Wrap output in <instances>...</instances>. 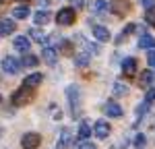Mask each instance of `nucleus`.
Here are the masks:
<instances>
[{
	"label": "nucleus",
	"instance_id": "f257e3e1",
	"mask_svg": "<svg viewBox=\"0 0 155 149\" xmlns=\"http://www.w3.org/2000/svg\"><path fill=\"white\" fill-rule=\"evenodd\" d=\"M66 101H68V112H71L72 118H79V114H81V87L79 85H68L66 87Z\"/></svg>",
	"mask_w": 155,
	"mask_h": 149
},
{
	"label": "nucleus",
	"instance_id": "f03ea898",
	"mask_svg": "<svg viewBox=\"0 0 155 149\" xmlns=\"http://www.w3.org/2000/svg\"><path fill=\"white\" fill-rule=\"evenodd\" d=\"M33 98H35V89H33V87L23 85V87H19V89L12 93L11 101H12L15 108H23V106H27V104H31Z\"/></svg>",
	"mask_w": 155,
	"mask_h": 149
},
{
	"label": "nucleus",
	"instance_id": "7ed1b4c3",
	"mask_svg": "<svg viewBox=\"0 0 155 149\" xmlns=\"http://www.w3.org/2000/svg\"><path fill=\"white\" fill-rule=\"evenodd\" d=\"M41 145V135L39 133H25L21 139V147L23 149H37Z\"/></svg>",
	"mask_w": 155,
	"mask_h": 149
},
{
	"label": "nucleus",
	"instance_id": "20e7f679",
	"mask_svg": "<svg viewBox=\"0 0 155 149\" xmlns=\"http://www.w3.org/2000/svg\"><path fill=\"white\" fill-rule=\"evenodd\" d=\"M0 68L6 74H17L19 68H21V62L17 60V58H12V56H4L2 62H0Z\"/></svg>",
	"mask_w": 155,
	"mask_h": 149
},
{
	"label": "nucleus",
	"instance_id": "39448f33",
	"mask_svg": "<svg viewBox=\"0 0 155 149\" xmlns=\"http://www.w3.org/2000/svg\"><path fill=\"white\" fill-rule=\"evenodd\" d=\"M56 23L60 27H68L74 23V8H60L56 15Z\"/></svg>",
	"mask_w": 155,
	"mask_h": 149
},
{
	"label": "nucleus",
	"instance_id": "423d86ee",
	"mask_svg": "<svg viewBox=\"0 0 155 149\" xmlns=\"http://www.w3.org/2000/svg\"><path fill=\"white\" fill-rule=\"evenodd\" d=\"M110 8H112V12H114L116 17H126L128 11H130V2H128V0H112Z\"/></svg>",
	"mask_w": 155,
	"mask_h": 149
},
{
	"label": "nucleus",
	"instance_id": "0eeeda50",
	"mask_svg": "<svg viewBox=\"0 0 155 149\" xmlns=\"http://www.w3.org/2000/svg\"><path fill=\"white\" fill-rule=\"evenodd\" d=\"M104 114H106V116H110V118H122L124 110L120 108L118 101L110 99V101H106V104H104Z\"/></svg>",
	"mask_w": 155,
	"mask_h": 149
},
{
	"label": "nucleus",
	"instance_id": "6e6552de",
	"mask_svg": "<svg viewBox=\"0 0 155 149\" xmlns=\"http://www.w3.org/2000/svg\"><path fill=\"white\" fill-rule=\"evenodd\" d=\"M137 68H139V64H137V58L134 56H126L122 60V74L132 77V74H137Z\"/></svg>",
	"mask_w": 155,
	"mask_h": 149
},
{
	"label": "nucleus",
	"instance_id": "1a4fd4ad",
	"mask_svg": "<svg viewBox=\"0 0 155 149\" xmlns=\"http://www.w3.org/2000/svg\"><path fill=\"white\" fill-rule=\"evenodd\" d=\"M93 133H95L97 139H107L110 133H112V126H110V122H106V120H97L95 126H93Z\"/></svg>",
	"mask_w": 155,
	"mask_h": 149
},
{
	"label": "nucleus",
	"instance_id": "9d476101",
	"mask_svg": "<svg viewBox=\"0 0 155 149\" xmlns=\"http://www.w3.org/2000/svg\"><path fill=\"white\" fill-rule=\"evenodd\" d=\"M74 39H79L77 44H79V46H81V48H83L85 52H87V54H99V50H101V48H99V44L87 41V37H85V35H77Z\"/></svg>",
	"mask_w": 155,
	"mask_h": 149
},
{
	"label": "nucleus",
	"instance_id": "9b49d317",
	"mask_svg": "<svg viewBox=\"0 0 155 149\" xmlns=\"http://www.w3.org/2000/svg\"><path fill=\"white\" fill-rule=\"evenodd\" d=\"M12 46H15V50L17 52H29V48H31V41H29V37L27 35H17L15 39H12Z\"/></svg>",
	"mask_w": 155,
	"mask_h": 149
},
{
	"label": "nucleus",
	"instance_id": "f8f14e48",
	"mask_svg": "<svg viewBox=\"0 0 155 149\" xmlns=\"http://www.w3.org/2000/svg\"><path fill=\"white\" fill-rule=\"evenodd\" d=\"M93 37H95L99 44H104V41H110V31H107V27L104 25H93Z\"/></svg>",
	"mask_w": 155,
	"mask_h": 149
},
{
	"label": "nucleus",
	"instance_id": "ddd939ff",
	"mask_svg": "<svg viewBox=\"0 0 155 149\" xmlns=\"http://www.w3.org/2000/svg\"><path fill=\"white\" fill-rule=\"evenodd\" d=\"M15 29H17V25L12 19H0V37H6L15 33Z\"/></svg>",
	"mask_w": 155,
	"mask_h": 149
},
{
	"label": "nucleus",
	"instance_id": "4468645a",
	"mask_svg": "<svg viewBox=\"0 0 155 149\" xmlns=\"http://www.w3.org/2000/svg\"><path fill=\"white\" fill-rule=\"evenodd\" d=\"M41 58H44L46 64H50V66H52V64H56V62H58V50L52 48V46H50V48L46 46L44 52H41Z\"/></svg>",
	"mask_w": 155,
	"mask_h": 149
},
{
	"label": "nucleus",
	"instance_id": "2eb2a0df",
	"mask_svg": "<svg viewBox=\"0 0 155 149\" xmlns=\"http://www.w3.org/2000/svg\"><path fill=\"white\" fill-rule=\"evenodd\" d=\"M50 19H52V15H50V11H37L33 12V23L37 25V27H41V25H48Z\"/></svg>",
	"mask_w": 155,
	"mask_h": 149
},
{
	"label": "nucleus",
	"instance_id": "dca6fc26",
	"mask_svg": "<svg viewBox=\"0 0 155 149\" xmlns=\"http://www.w3.org/2000/svg\"><path fill=\"white\" fill-rule=\"evenodd\" d=\"M27 37H29V39H33V41H39V44H48V35H46L39 27H31Z\"/></svg>",
	"mask_w": 155,
	"mask_h": 149
},
{
	"label": "nucleus",
	"instance_id": "f3484780",
	"mask_svg": "<svg viewBox=\"0 0 155 149\" xmlns=\"http://www.w3.org/2000/svg\"><path fill=\"white\" fill-rule=\"evenodd\" d=\"M139 48L141 50H153L155 48V37L149 33H141L139 37Z\"/></svg>",
	"mask_w": 155,
	"mask_h": 149
},
{
	"label": "nucleus",
	"instance_id": "a211bd4d",
	"mask_svg": "<svg viewBox=\"0 0 155 149\" xmlns=\"http://www.w3.org/2000/svg\"><path fill=\"white\" fill-rule=\"evenodd\" d=\"M74 143H72V133L68 131V128H64L62 133H60V143H58V147L60 149H66V147H72Z\"/></svg>",
	"mask_w": 155,
	"mask_h": 149
},
{
	"label": "nucleus",
	"instance_id": "6ab92c4d",
	"mask_svg": "<svg viewBox=\"0 0 155 149\" xmlns=\"http://www.w3.org/2000/svg\"><path fill=\"white\" fill-rule=\"evenodd\" d=\"M41 81H44V74H41V73H31V74H27V77H25L23 85H27V87H33V89H35V87L39 85Z\"/></svg>",
	"mask_w": 155,
	"mask_h": 149
},
{
	"label": "nucleus",
	"instance_id": "aec40b11",
	"mask_svg": "<svg viewBox=\"0 0 155 149\" xmlns=\"http://www.w3.org/2000/svg\"><path fill=\"white\" fill-rule=\"evenodd\" d=\"M153 79H155V74L151 73V71H143V73L139 74V85L141 87H149L151 83H153Z\"/></svg>",
	"mask_w": 155,
	"mask_h": 149
},
{
	"label": "nucleus",
	"instance_id": "412c9836",
	"mask_svg": "<svg viewBox=\"0 0 155 149\" xmlns=\"http://www.w3.org/2000/svg\"><path fill=\"white\" fill-rule=\"evenodd\" d=\"M89 137H91V126H89L87 120H83V122L79 124V139L81 141H87Z\"/></svg>",
	"mask_w": 155,
	"mask_h": 149
},
{
	"label": "nucleus",
	"instance_id": "4be33fe9",
	"mask_svg": "<svg viewBox=\"0 0 155 149\" xmlns=\"http://www.w3.org/2000/svg\"><path fill=\"white\" fill-rule=\"evenodd\" d=\"M112 91H114V95H116V98H126L130 89H128V85H124V83H114Z\"/></svg>",
	"mask_w": 155,
	"mask_h": 149
},
{
	"label": "nucleus",
	"instance_id": "5701e85b",
	"mask_svg": "<svg viewBox=\"0 0 155 149\" xmlns=\"http://www.w3.org/2000/svg\"><path fill=\"white\" fill-rule=\"evenodd\" d=\"M12 17L15 19H27L29 17V6H25V4H21V6H17V8H12Z\"/></svg>",
	"mask_w": 155,
	"mask_h": 149
},
{
	"label": "nucleus",
	"instance_id": "b1692460",
	"mask_svg": "<svg viewBox=\"0 0 155 149\" xmlns=\"http://www.w3.org/2000/svg\"><path fill=\"white\" fill-rule=\"evenodd\" d=\"M74 64H77L79 68L89 66V54H87V52H79V54L74 56Z\"/></svg>",
	"mask_w": 155,
	"mask_h": 149
},
{
	"label": "nucleus",
	"instance_id": "393cba45",
	"mask_svg": "<svg viewBox=\"0 0 155 149\" xmlns=\"http://www.w3.org/2000/svg\"><path fill=\"white\" fill-rule=\"evenodd\" d=\"M37 64H39V58L33 56V54H27L23 60H21V66H27V68H33V66H37Z\"/></svg>",
	"mask_w": 155,
	"mask_h": 149
},
{
	"label": "nucleus",
	"instance_id": "a878e982",
	"mask_svg": "<svg viewBox=\"0 0 155 149\" xmlns=\"http://www.w3.org/2000/svg\"><path fill=\"white\" fill-rule=\"evenodd\" d=\"M134 31H137V25H134V23H128L126 27H124V31L116 37V41H118V44H122V39H124L126 35H130V33H134Z\"/></svg>",
	"mask_w": 155,
	"mask_h": 149
},
{
	"label": "nucleus",
	"instance_id": "bb28decb",
	"mask_svg": "<svg viewBox=\"0 0 155 149\" xmlns=\"http://www.w3.org/2000/svg\"><path fill=\"white\" fill-rule=\"evenodd\" d=\"M145 21L151 25V27H155V4L147 6V11H145Z\"/></svg>",
	"mask_w": 155,
	"mask_h": 149
},
{
	"label": "nucleus",
	"instance_id": "cd10ccee",
	"mask_svg": "<svg viewBox=\"0 0 155 149\" xmlns=\"http://www.w3.org/2000/svg\"><path fill=\"white\" fill-rule=\"evenodd\" d=\"M91 6H93V12H106L110 4H107L106 0H95V2H93Z\"/></svg>",
	"mask_w": 155,
	"mask_h": 149
},
{
	"label": "nucleus",
	"instance_id": "c85d7f7f",
	"mask_svg": "<svg viewBox=\"0 0 155 149\" xmlns=\"http://www.w3.org/2000/svg\"><path fill=\"white\" fill-rule=\"evenodd\" d=\"M132 145H134V149H143L145 145H147V137H145L143 133H139V135L134 137V143H132Z\"/></svg>",
	"mask_w": 155,
	"mask_h": 149
},
{
	"label": "nucleus",
	"instance_id": "c756f323",
	"mask_svg": "<svg viewBox=\"0 0 155 149\" xmlns=\"http://www.w3.org/2000/svg\"><path fill=\"white\" fill-rule=\"evenodd\" d=\"M145 101H147V104L155 101V87H149V91H147V95H145Z\"/></svg>",
	"mask_w": 155,
	"mask_h": 149
},
{
	"label": "nucleus",
	"instance_id": "7c9ffc66",
	"mask_svg": "<svg viewBox=\"0 0 155 149\" xmlns=\"http://www.w3.org/2000/svg\"><path fill=\"white\" fill-rule=\"evenodd\" d=\"M85 0H71V8H83Z\"/></svg>",
	"mask_w": 155,
	"mask_h": 149
},
{
	"label": "nucleus",
	"instance_id": "2f4dec72",
	"mask_svg": "<svg viewBox=\"0 0 155 149\" xmlns=\"http://www.w3.org/2000/svg\"><path fill=\"white\" fill-rule=\"evenodd\" d=\"M147 62H149L151 66H155V50H149V54H147Z\"/></svg>",
	"mask_w": 155,
	"mask_h": 149
},
{
	"label": "nucleus",
	"instance_id": "473e14b6",
	"mask_svg": "<svg viewBox=\"0 0 155 149\" xmlns=\"http://www.w3.org/2000/svg\"><path fill=\"white\" fill-rule=\"evenodd\" d=\"M79 149H97L93 143H89V141H83L81 145H79Z\"/></svg>",
	"mask_w": 155,
	"mask_h": 149
},
{
	"label": "nucleus",
	"instance_id": "72a5a7b5",
	"mask_svg": "<svg viewBox=\"0 0 155 149\" xmlns=\"http://www.w3.org/2000/svg\"><path fill=\"white\" fill-rule=\"evenodd\" d=\"M37 4H39V6H44V8H46V6H50V2H52V0H35Z\"/></svg>",
	"mask_w": 155,
	"mask_h": 149
},
{
	"label": "nucleus",
	"instance_id": "f704fd0d",
	"mask_svg": "<svg viewBox=\"0 0 155 149\" xmlns=\"http://www.w3.org/2000/svg\"><path fill=\"white\" fill-rule=\"evenodd\" d=\"M141 2H143V4H145V8H147V6H151V4H153V0H141Z\"/></svg>",
	"mask_w": 155,
	"mask_h": 149
},
{
	"label": "nucleus",
	"instance_id": "c9c22d12",
	"mask_svg": "<svg viewBox=\"0 0 155 149\" xmlns=\"http://www.w3.org/2000/svg\"><path fill=\"white\" fill-rule=\"evenodd\" d=\"M0 101H2V95H0Z\"/></svg>",
	"mask_w": 155,
	"mask_h": 149
},
{
	"label": "nucleus",
	"instance_id": "e433bc0d",
	"mask_svg": "<svg viewBox=\"0 0 155 149\" xmlns=\"http://www.w3.org/2000/svg\"><path fill=\"white\" fill-rule=\"evenodd\" d=\"M0 137H2V131H0Z\"/></svg>",
	"mask_w": 155,
	"mask_h": 149
},
{
	"label": "nucleus",
	"instance_id": "4c0bfd02",
	"mask_svg": "<svg viewBox=\"0 0 155 149\" xmlns=\"http://www.w3.org/2000/svg\"><path fill=\"white\" fill-rule=\"evenodd\" d=\"M0 2H2V0H0Z\"/></svg>",
	"mask_w": 155,
	"mask_h": 149
}]
</instances>
